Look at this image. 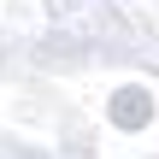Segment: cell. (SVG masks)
<instances>
[]
</instances>
